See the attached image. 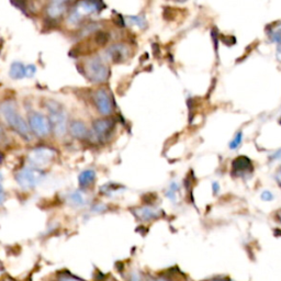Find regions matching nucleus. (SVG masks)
I'll return each mask as SVG.
<instances>
[{"instance_id":"1","label":"nucleus","mask_w":281,"mask_h":281,"mask_svg":"<svg viewBox=\"0 0 281 281\" xmlns=\"http://www.w3.org/2000/svg\"><path fill=\"white\" fill-rule=\"evenodd\" d=\"M0 113L5 121L8 123L13 130H16L22 136L28 137L30 135V128L28 123L20 115L16 104L12 101H5L0 106Z\"/></svg>"},{"instance_id":"2","label":"nucleus","mask_w":281,"mask_h":281,"mask_svg":"<svg viewBox=\"0 0 281 281\" xmlns=\"http://www.w3.org/2000/svg\"><path fill=\"white\" fill-rule=\"evenodd\" d=\"M46 108L49 110V121L51 126L55 131V134L58 136H63L66 132V112L63 107L56 101H49Z\"/></svg>"},{"instance_id":"3","label":"nucleus","mask_w":281,"mask_h":281,"mask_svg":"<svg viewBox=\"0 0 281 281\" xmlns=\"http://www.w3.org/2000/svg\"><path fill=\"white\" fill-rule=\"evenodd\" d=\"M85 69L87 76L93 83L106 82L109 77V68L102 62V59L98 56L88 59L85 65Z\"/></svg>"},{"instance_id":"4","label":"nucleus","mask_w":281,"mask_h":281,"mask_svg":"<svg viewBox=\"0 0 281 281\" xmlns=\"http://www.w3.org/2000/svg\"><path fill=\"white\" fill-rule=\"evenodd\" d=\"M43 178V173L40 171L39 169L34 168H24L22 170H20L16 179L20 187H22L23 189H31L34 188L36 186H38Z\"/></svg>"},{"instance_id":"5","label":"nucleus","mask_w":281,"mask_h":281,"mask_svg":"<svg viewBox=\"0 0 281 281\" xmlns=\"http://www.w3.org/2000/svg\"><path fill=\"white\" fill-rule=\"evenodd\" d=\"M55 157V152L46 147H39L34 149L29 155V159L31 164L34 166V168H44Z\"/></svg>"},{"instance_id":"6","label":"nucleus","mask_w":281,"mask_h":281,"mask_svg":"<svg viewBox=\"0 0 281 281\" xmlns=\"http://www.w3.org/2000/svg\"><path fill=\"white\" fill-rule=\"evenodd\" d=\"M29 124L32 131L38 136L44 137L50 133L51 123L49 121V118H46L41 113H32L29 118Z\"/></svg>"},{"instance_id":"7","label":"nucleus","mask_w":281,"mask_h":281,"mask_svg":"<svg viewBox=\"0 0 281 281\" xmlns=\"http://www.w3.org/2000/svg\"><path fill=\"white\" fill-rule=\"evenodd\" d=\"M95 103L98 111L103 116H108L112 112V103L111 99L104 89H99L95 93Z\"/></svg>"},{"instance_id":"8","label":"nucleus","mask_w":281,"mask_h":281,"mask_svg":"<svg viewBox=\"0 0 281 281\" xmlns=\"http://www.w3.org/2000/svg\"><path fill=\"white\" fill-rule=\"evenodd\" d=\"M113 126H115V121L112 119H99L93 123V131L100 140H103L109 136Z\"/></svg>"},{"instance_id":"9","label":"nucleus","mask_w":281,"mask_h":281,"mask_svg":"<svg viewBox=\"0 0 281 281\" xmlns=\"http://www.w3.org/2000/svg\"><path fill=\"white\" fill-rule=\"evenodd\" d=\"M107 55L115 63L124 62L129 55V48L124 44H113L107 50Z\"/></svg>"},{"instance_id":"10","label":"nucleus","mask_w":281,"mask_h":281,"mask_svg":"<svg viewBox=\"0 0 281 281\" xmlns=\"http://www.w3.org/2000/svg\"><path fill=\"white\" fill-rule=\"evenodd\" d=\"M134 213L140 221H152L162 216V211L153 208V206H142V208H137L135 209Z\"/></svg>"},{"instance_id":"11","label":"nucleus","mask_w":281,"mask_h":281,"mask_svg":"<svg viewBox=\"0 0 281 281\" xmlns=\"http://www.w3.org/2000/svg\"><path fill=\"white\" fill-rule=\"evenodd\" d=\"M69 132L76 138H85L88 136V130H87L86 125L80 121L73 122L69 126Z\"/></svg>"},{"instance_id":"12","label":"nucleus","mask_w":281,"mask_h":281,"mask_svg":"<svg viewBox=\"0 0 281 281\" xmlns=\"http://www.w3.org/2000/svg\"><path fill=\"white\" fill-rule=\"evenodd\" d=\"M65 8H66V5L64 2H53L49 6L48 13L52 18H56L63 15Z\"/></svg>"},{"instance_id":"13","label":"nucleus","mask_w":281,"mask_h":281,"mask_svg":"<svg viewBox=\"0 0 281 281\" xmlns=\"http://www.w3.org/2000/svg\"><path fill=\"white\" fill-rule=\"evenodd\" d=\"M9 75L13 79H21L25 76V67L22 63L16 62L11 65Z\"/></svg>"},{"instance_id":"14","label":"nucleus","mask_w":281,"mask_h":281,"mask_svg":"<svg viewBox=\"0 0 281 281\" xmlns=\"http://www.w3.org/2000/svg\"><path fill=\"white\" fill-rule=\"evenodd\" d=\"M95 178H96V172L91 169H88V170H85L80 173L78 180H79L80 186L88 187L93 183Z\"/></svg>"},{"instance_id":"15","label":"nucleus","mask_w":281,"mask_h":281,"mask_svg":"<svg viewBox=\"0 0 281 281\" xmlns=\"http://www.w3.org/2000/svg\"><path fill=\"white\" fill-rule=\"evenodd\" d=\"M252 167V162L249 157L246 156H239L233 162V168L236 170H244L250 169Z\"/></svg>"},{"instance_id":"16","label":"nucleus","mask_w":281,"mask_h":281,"mask_svg":"<svg viewBox=\"0 0 281 281\" xmlns=\"http://www.w3.org/2000/svg\"><path fill=\"white\" fill-rule=\"evenodd\" d=\"M69 202L73 203L74 205H76V206H80V205H84L86 203V200H85V197H84V195L82 192L75 191L69 196Z\"/></svg>"},{"instance_id":"17","label":"nucleus","mask_w":281,"mask_h":281,"mask_svg":"<svg viewBox=\"0 0 281 281\" xmlns=\"http://www.w3.org/2000/svg\"><path fill=\"white\" fill-rule=\"evenodd\" d=\"M99 6H100L99 3H91V2L87 3L86 2V3H80L78 9H82L86 13H90L96 10H99Z\"/></svg>"},{"instance_id":"18","label":"nucleus","mask_w":281,"mask_h":281,"mask_svg":"<svg viewBox=\"0 0 281 281\" xmlns=\"http://www.w3.org/2000/svg\"><path fill=\"white\" fill-rule=\"evenodd\" d=\"M242 139H243V133L242 132H238L236 133V135L234 136V138L231 140L229 146H230V149L232 150H236L239 147V145L242 144Z\"/></svg>"},{"instance_id":"19","label":"nucleus","mask_w":281,"mask_h":281,"mask_svg":"<svg viewBox=\"0 0 281 281\" xmlns=\"http://www.w3.org/2000/svg\"><path fill=\"white\" fill-rule=\"evenodd\" d=\"M178 191H179V186H178V184L172 183V184L169 186V189L167 190L166 196L168 197L170 200H172V201H175V200H176V195H177V192H178Z\"/></svg>"},{"instance_id":"20","label":"nucleus","mask_w":281,"mask_h":281,"mask_svg":"<svg viewBox=\"0 0 281 281\" xmlns=\"http://www.w3.org/2000/svg\"><path fill=\"white\" fill-rule=\"evenodd\" d=\"M108 41H109V36L107 34V33H99V34L96 37V43L98 45H103Z\"/></svg>"},{"instance_id":"21","label":"nucleus","mask_w":281,"mask_h":281,"mask_svg":"<svg viewBox=\"0 0 281 281\" xmlns=\"http://www.w3.org/2000/svg\"><path fill=\"white\" fill-rule=\"evenodd\" d=\"M270 39H271V41L277 42L278 44L281 45V29H278V30H276V31H273V32L271 33Z\"/></svg>"},{"instance_id":"22","label":"nucleus","mask_w":281,"mask_h":281,"mask_svg":"<svg viewBox=\"0 0 281 281\" xmlns=\"http://www.w3.org/2000/svg\"><path fill=\"white\" fill-rule=\"evenodd\" d=\"M132 23H134V24H137L138 26H140V28H144V25H145V20L143 18H140V17H130L129 18Z\"/></svg>"},{"instance_id":"23","label":"nucleus","mask_w":281,"mask_h":281,"mask_svg":"<svg viewBox=\"0 0 281 281\" xmlns=\"http://www.w3.org/2000/svg\"><path fill=\"white\" fill-rule=\"evenodd\" d=\"M36 72H37V68H36L34 65H28L25 67V76L26 77H32L36 74Z\"/></svg>"},{"instance_id":"24","label":"nucleus","mask_w":281,"mask_h":281,"mask_svg":"<svg viewBox=\"0 0 281 281\" xmlns=\"http://www.w3.org/2000/svg\"><path fill=\"white\" fill-rule=\"evenodd\" d=\"M260 198H262V200H264V201H271V200L273 199V195L270 191L265 190L262 192V196H260Z\"/></svg>"},{"instance_id":"25","label":"nucleus","mask_w":281,"mask_h":281,"mask_svg":"<svg viewBox=\"0 0 281 281\" xmlns=\"http://www.w3.org/2000/svg\"><path fill=\"white\" fill-rule=\"evenodd\" d=\"M58 281H80L79 279L77 278H74V277H67V276H64V277H61L58 279Z\"/></svg>"},{"instance_id":"26","label":"nucleus","mask_w":281,"mask_h":281,"mask_svg":"<svg viewBox=\"0 0 281 281\" xmlns=\"http://www.w3.org/2000/svg\"><path fill=\"white\" fill-rule=\"evenodd\" d=\"M281 158V150H279L278 152H276L273 155L271 156V159L272 160H276V159H280Z\"/></svg>"},{"instance_id":"27","label":"nucleus","mask_w":281,"mask_h":281,"mask_svg":"<svg viewBox=\"0 0 281 281\" xmlns=\"http://www.w3.org/2000/svg\"><path fill=\"white\" fill-rule=\"evenodd\" d=\"M212 189H213V192L217 195V193H218L219 190H220V185H219L218 183H213V185H212Z\"/></svg>"},{"instance_id":"28","label":"nucleus","mask_w":281,"mask_h":281,"mask_svg":"<svg viewBox=\"0 0 281 281\" xmlns=\"http://www.w3.org/2000/svg\"><path fill=\"white\" fill-rule=\"evenodd\" d=\"M4 200H5V196H4V193L2 192V193H0V204L4 202Z\"/></svg>"},{"instance_id":"29","label":"nucleus","mask_w":281,"mask_h":281,"mask_svg":"<svg viewBox=\"0 0 281 281\" xmlns=\"http://www.w3.org/2000/svg\"><path fill=\"white\" fill-rule=\"evenodd\" d=\"M2 180H3V176H2V173H0V193H2V191H3V187H2Z\"/></svg>"},{"instance_id":"30","label":"nucleus","mask_w":281,"mask_h":281,"mask_svg":"<svg viewBox=\"0 0 281 281\" xmlns=\"http://www.w3.org/2000/svg\"><path fill=\"white\" fill-rule=\"evenodd\" d=\"M205 281H224L223 279H210V280H205Z\"/></svg>"},{"instance_id":"31","label":"nucleus","mask_w":281,"mask_h":281,"mask_svg":"<svg viewBox=\"0 0 281 281\" xmlns=\"http://www.w3.org/2000/svg\"><path fill=\"white\" fill-rule=\"evenodd\" d=\"M155 281H166V280H164V279H157V280H155Z\"/></svg>"},{"instance_id":"32","label":"nucleus","mask_w":281,"mask_h":281,"mask_svg":"<svg viewBox=\"0 0 281 281\" xmlns=\"http://www.w3.org/2000/svg\"><path fill=\"white\" fill-rule=\"evenodd\" d=\"M279 122H280V124H281V119H280V120H279Z\"/></svg>"},{"instance_id":"33","label":"nucleus","mask_w":281,"mask_h":281,"mask_svg":"<svg viewBox=\"0 0 281 281\" xmlns=\"http://www.w3.org/2000/svg\"><path fill=\"white\" fill-rule=\"evenodd\" d=\"M280 221H281V213H280Z\"/></svg>"}]
</instances>
